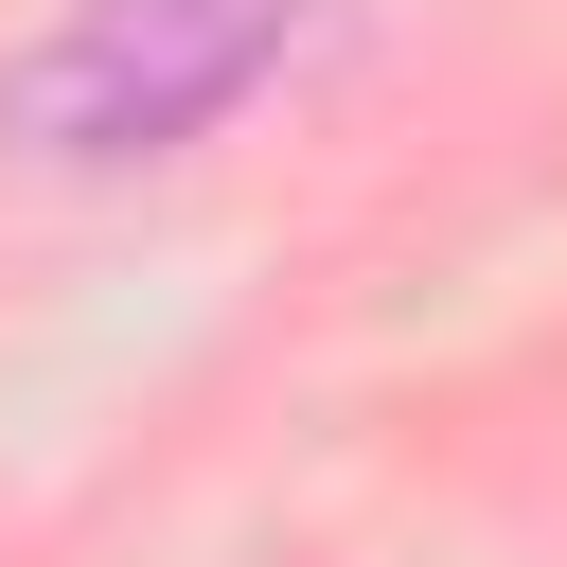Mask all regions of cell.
Instances as JSON below:
<instances>
[{"instance_id": "6da1fadb", "label": "cell", "mask_w": 567, "mask_h": 567, "mask_svg": "<svg viewBox=\"0 0 567 567\" xmlns=\"http://www.w3.org/2000/svg\"><path fill=\"white\" fill-rule=\"evenodd\" d=\"M301 35H319V0H53L0 53V142L35 177H159L230 106H266L301 71Z\"/></svg>"}]
</instances>
